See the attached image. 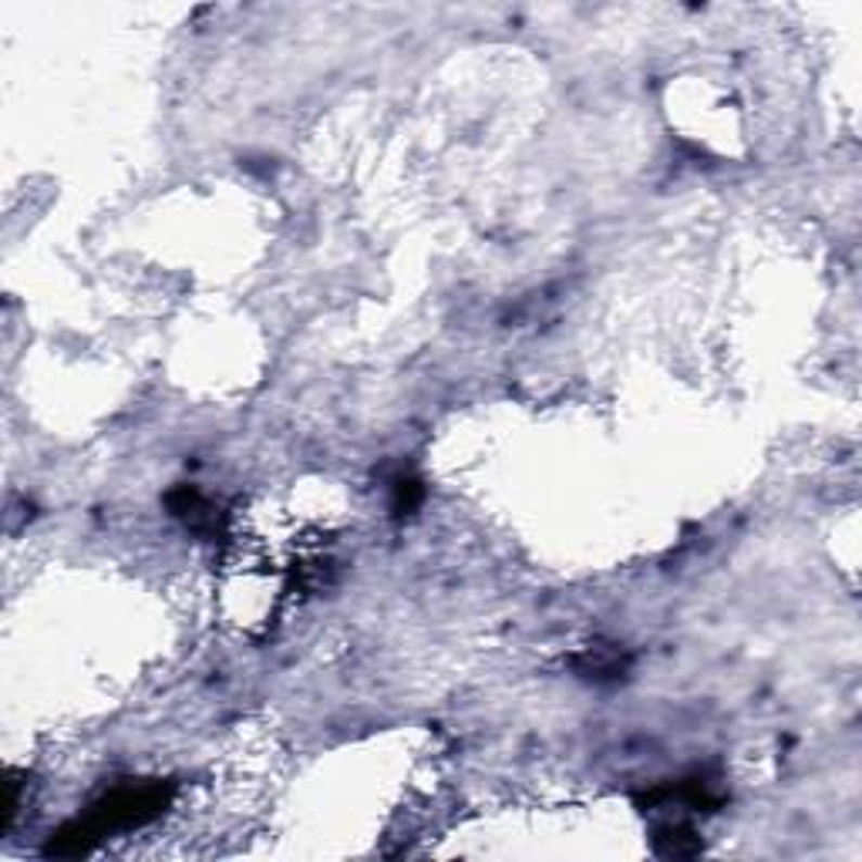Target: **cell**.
<instances>
[{
	"label": "cell",
	"mask_w": 862,
	"mask_h": 862,
	"mask_svg": "<svg viewBox=\"0 0 862 862\" xmlns=\"http://www.w3.org/2000/svg\"><path fill=\"white\" fill-rule=\"evenodd\" d=\"M169 806V788L149 782V785H121L99 798L88 815L68 822L57 836H51L48 855H81L108 833H121V828H139L163 815Z\"/></svg>",
	"instance_id": "1"
},
{
	"label": "cell",
	"mask_w": 862,
	"mask_h": 862,
	"mask_svg": "<svg viewBox=\"0 0 862 862\" xmlns=\"http://www.w3.org/2000/svg\"><path fill=\"white\" fill-rule=\"evenodd\" d=\"M630 660L623 657L620 647H590L580 660H577V670L580 678L593 681V684H614L627 674Z\"/></svg>",
	"instance_id": "2"
},
{
	"label": "cell",
	"mask_w": 862,
	"mask_h": 862,
	"mask_svg": "<svg viewBox=\"0 0 862 862\" xmlns=\"http://www.w3.org/2000/svg\"><path fill=\"white\" fill-rule=\"evenodd\" d=\"M169 509H172V516L182 519L189 529H216V513H213V505L196 492V489H179L169 496Z\"/></svg>",
	"instance_id": "3"
},
{
	"label": "cell",
	"mask_w": 862,
	"mask_h": 862,
	"mask_svg": "<svg viewBox=\"0 0 862 862\" xmlns=\"http://www.w3.org/2000/svg\"><path fill=\"white\" fill-rule=\"evenodd\" d=\"M391 496H395V513L404 516L411 509H419V502L425 499V489L414 475H398L391 478Z\"/></svg>",
	"instance_id": "4"
}]
</instances>
